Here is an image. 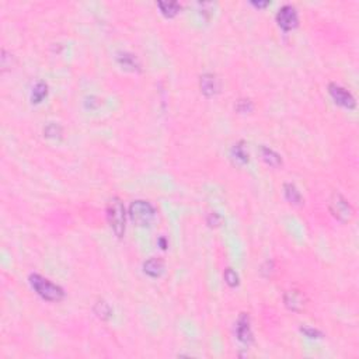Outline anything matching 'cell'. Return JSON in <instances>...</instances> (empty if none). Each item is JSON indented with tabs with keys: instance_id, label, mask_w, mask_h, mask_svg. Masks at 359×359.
Returning a JSON list of instances; mask_svg holds the SVG:
<instances>
[{
	"instance_id": "obj_1",
	"label": "cell",
	"mask_w": 359,
	"mask_h": 359,
	"mask_svg": "<svg viewBox=\"0 0 359 359\" xmlns=\"http://www.w3.org/2000/svg\"><path fill=\"white\" fill-rule=\"evenodd\" d=\"M28 282L31 288L36 290V294H40L44 300L60 302L65 298V292H64L62 288L56 284H54V282H50V280L44 278L42 275H40V274H31Z\"/></svg>"
},
{
	"instance_id": "obj_2",
	"label": "cell",
	"mask_w": 359,
	"mask_h": 359,
	"mask_svg": "<svg viewBox=\"0 0 359 359\" xmlns=\"http://www.w3.org/2000/svg\"><path fill=\"white\" fill-rule=\"evenodd\" d=\"M107 220L116 237H122L125 233V208L120 198H111L107 204Z\"/></svg>"
},
{
	"instance_id": "obj_3",
	"label": "cell",
	"mask_w": 359,
	"mask_h": 359,
	"mask_svg": "<svg viewBox=\"0 0 359 359\" xmlns=\"http://www.w3.org/2000/svg\"><path fill=\"white\" fill-rule=\"evenodd\" d=\"M130 218L132 222L139 228L150 226L156 218V209L153 208L150 202L134 201L130 206Z\"/></svg>"
},
{
	"instance_id": "obj_4",
	"label": "cell",
	"mask_w": 359,
	"mask_h": 359,
	"mask_svg": "<svg viewBox=\"0 0 359 359\" xmlns=\"http://www.w3.org/2000/svg\"><path fill=\"white\" fill-rule=\"evenodd\" d=\"M328 206H330V212L332 214V216L340 222H348L354 216V209H352L351 204L340 192H334L331 195Z\"/></svg>"
},
{
	"instance_id": "obj_5",
	"label": "cell",
	"mask_w": 359,
	"mask_h": 359,
	"mask_svg": "<svg viewBox=\"0 0 359 359\" xmlns=\"http://www.w3.org/2000/svg\"><path fill=\"white\" fill-rule=\"evenodd\" d=\"M276 22L280 28L285 31H290L298 27L299 24V17H298V12L294 6L290 4H285L278 10L276 13Z\"/></svg>"
},
{
	"instance_id": "obj_6",
	"label": "cell",
	"mask_w": 359,
	"mask_h": 359,
	"mask_svg": "<svg viewBox=\"0 0 359 359\" xmlns=\"http://www.w3.org/2000/svg\"><path fill=\"white\" fill-rule=\"evenodd\" d=\"M328 92H330L332 100L336 101V104H338L340 107H344L346 110H354L356 107V101L354 98V96L344 87L338 86L336 83H331L328 86Z\"/></svg>"
},
{
	"instance_id": "obj_7",
	"label": "cell",
	"mask_w": 359,
	"mask_h": 359,
	"mask_svg": "<svg viewBox=\"0 0 359 359\" xmlns=\"http://www.w3.org/2000/svg\"><path fill=\"white\" fill-rule=\"evenodd\" d=\"M236 336L240 342L250 345L254 341L252 327H250V317L247 313H242L236 323Z\"/></svg>"
},
{
	"instance_id": "obj_8",
	"label": "cell",
	"mask_w": 359,
	"mask_h": 359,
	"mask_svg": "<svg viewBox=\"0 0 359 359\" xmlns=\"http://www.w3.org/2000/svg\"><path fill=\"white\" fill-rule=\"evenodd\" d=\"M200 88L205 97H215L220 92V82L214 73H205L200 78Z\"/></svg>"
},
{
	"instance_id": "obj_9",
	"label": "cell",
	"mask_w": 359,
	"mask_h": 359,
	"mask_svg": "<svg viewBox=\"0 0 359 359\" xmlns=\"http://www.w3.org/2000/svg\"><path fill=\"white\" fill-rule=\"evenodd\" d=\"M166 266L164 261L162 258H156V257H152L148 261L144 262V272L146 275H149L150 278H160L163 274H164Z\"/></svg>"
},
{
	"instance_id": "obj_10",
	"label": "cell",
	"mask_w": 359,
	"mask_h": 359,
	"mask_svg": "<svg viewBox=\"0 0 359 359\" xmlns=\"http://www.w3.org/2000/svg\"><path fill=\"white\" fill-rule=\"evenodd\" d=\"M118 64L122 66L124 69L130 70V72H140V64L136 59L135 55H132L130 52H120L116 55Z\"/></svg>"
},
{
	"instance_id": "obj_11",
	"label": "cell",
	"mask_w": 359,
	"mask_h": 359,
	"mask_svg": "<svg viewBox=\"0 0 359 359\" xmlns=\"http://www.w3.org/2000/svg\"><path fill=\"white\" fill-rule=\"evenodd\" d=\"M284 302L288 309L292 312H300L303 309V296L298 290H288L284 296Z\"/></svg>"
},
{
	"instance_id": "obj_12",
	"label": "cell",
	"mask_w": 359,
	"mask_h": 359,
	"mask_svg": "<svg viewBox=\"0 0 359 359\" xmlns=\"http://www.w3.org/2000/svg\"><path fill=\"white\" fill-rule=\"evenodd\" d=\"M260 154H261V158H262L270 167L276 168V167L282 166V158H280V154H278L276 152H274L272 149L266 148V146H261V148H260Z\"/></svg>"
},
{
	"instance_id": "obj_13",
	"label": "cell",
	"mask_w": 359,
	"mask_h": 359,
	"mask_svg": "<svg viewBox=\"0 0 359 359\" xmlns=\"http://www.w3.org/2000/svg\"><path fill=\"white\" fill-rule=\"evenodd\" d=\"M284 194H285V198H286L288 202H290L294 205H300L302 204V194L292 182H286L284 186Z\"/></svg>"
},
{
	"instance_id": "obj_14",
	"label": "cell",
	"mask_w": 359,
	"mask_h": 359,
	"mask_svg": "<svg viewBox=\"0 0 359 359\" xmlns=\"http://www.w3.org/2000/svg\"><path fill=\"white\" fill-rule=\"evenodd\" d=\"M94 314L98 317L100 320L102 322H107L110 317L112 316V309H111V306L108 304L104 299H98L96 304H94Z\"/></svg>"
},
{
	"instance_id": "obj_15",
	"label": "cell",
	"mask_w": 359,
	"mask_h": 359,
	"mask_svg": "<svg viewBox=\"0 0 359 359\" xmlns=\"http://www.w3.org/2000/svg\"><path fill=\"white\" fill-rule=\"evenodd\" d=\"M158 8H160V13L164 17H168V18L176 17L181 10V6L177 2H158Z\"/></svg>"
},
{
	"instance_id": "obj_16",
	"label": "cell",
	"mask_w": 359,
	"mask_h": 359,
	"mask_svg": "<svg viewBox=\"0 0 359 359\" xmlns=\"http://www.w3.org/2000/svg\"><path fill=\"white\" fill-rule=\"evenodd\" d=\"M48 96V84L44 83V82H38L36 86L32 87V92H31V101L34 104H38Z\"/></svg>"
},
{
	"instance_id": "obj_17",
	"label": "cell",
	"mask_w": 359,
	"mask_h": 359,
	"mask_svg": "<svg viewBox=\"0 0 359 359\" xmlns=\"http://www.w3.org/2000/svg\"><path fill=\"white\" fill-rule=\"evenodd\" d=\"M232 156L238 163H242V164L248 163V152L246 149L244 142H238V144H236L232 148Z\"/></svg>"
},
{
	"instance_id": "obj_18",
	"label": "cell",
	"mask_w": 359,
	"mask_h": 359,
	"mask_svg": "<svg viewBox=\"0 0 359 359\" xmlns=\"http://www.w3.org/2000/svg\"><path fill=\"white\" fill-rule=\"evenodd\" d=\"M44 135L46 138H50V139H60L62 138V128L58 124L50 122L45 126Z\"/></svg>"
},
{
	"instance_id": "obj_19",
	"label": "cell",
	"mask_w": 359,
	"mask_h": 359,
	"mask_svg": "<svg viewBox=\"0 0 359 359\" xmlns=\"http://www.w3.org/2000/svg\"><path fill=\"white\" fill-rule=\"evenodd\" d=\"M300 332H302L304 337L312 338V340H320V338L324 337V334L320 330L317 328H313V327H309V326H302L300 328Z\"/></svg>"
},
{
	"instance_id": "obj_20",
	"label": "cell",
	"mask_w": 359,
	"mask_h": 359,
	"mask_svg": "<svg viewBox=\"0 0 359 359\" xmlns=\"http://www.w3.org/2000/svg\"><path fill=\"white\" fill-rule=\"evenodd\" d=\"M223 278H224V282H226L230 288H234L238 285V275H237L232 268H228V270L224 271Z\"/></svg>"
},
{
	"instance_id": "obj_21",
	"label": "cell",
	"mask_w": 359,
	"mask_h": 359,
	"mask_svg": "<svg viewBox=\"0 0 359 359\" xmlns=\"http://www.w3.org/2000/svg\"><path fill=\"white\" fill-rule=\"evenodd\" d=\"M252 102L250 100H247V98H242V100L237 101L236 104V111L237 112H240V114H247V112H252Z\"/></svg>"
},
{
	"instance_id": "obj_22",
	"label": "cell",
	"mask_w": 359,
	"mask_h": 359,
	"mask_svg": "<svg viewBox=\"0 0 359 359\" xmlns=\"http://www.w3.org/2000/svg\"><path fill=\"white\" fill-rule=\"evenodd\" d=\"M220 216L215 214V212H212V214H209V216L206 218V223H208L210 228H214V226H218L219 223H220Z\"/></svg>"
},
{
	"instance_id": "obj_23",
	"label": "cell",
	"mask_w": 359,
	"mask_h": 359,
	"mask_svg": "<svg viewBox=\"0 0 359 359\" xmlns=\"http://www.w3.org/2000/svg\"><path fill=\"white\" fill-rule=\"evenodd\" d=\"M252 4L257 8H264L270 4V2H252Z\"/></svg>"
},
{
	"instance_id": "obj_24",
	"label": "cell",
	"mask_w": 359,
	"mask_h": 359,
	"mask_svg": "<svg viewBox=\"0 0 359 359\" xmlns=\"http://www.w3.org/2000/svg\"><path fill=\"white\" fill-rule=\"evenodd\" d=\"M158 243L162 244V248H163V250H164L166 247H167V244H166V240H164V238H163V237H162V238L158 240Z\"/></svg>"
}]
</instances>
